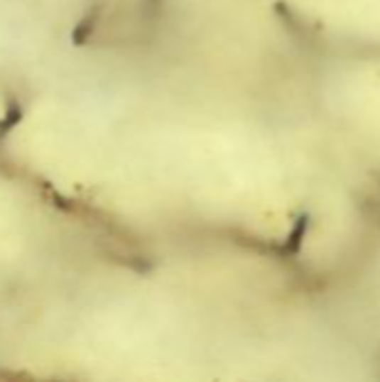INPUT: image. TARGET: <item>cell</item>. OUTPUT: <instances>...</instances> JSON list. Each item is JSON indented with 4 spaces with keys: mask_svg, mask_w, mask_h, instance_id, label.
<instances>
[{
    "mask_svg": "<svg viewBox=\"0 0 380 382\" xmlns=\"http://www.w3.org/2000/svg\"><path fill=\"white\" fill-rule=\"evenodd\" d=\"M304 231H307V219L302 217V219H300V224L295 226L293 235H291V241H288V246H291V251H298V249H300V241H302Z\"/></svg>",
    "mask_w": 380,
    "mask_h": 382,
    "instance_id": "6da1fadb",
    "label": "cell"
}]
</instances>
